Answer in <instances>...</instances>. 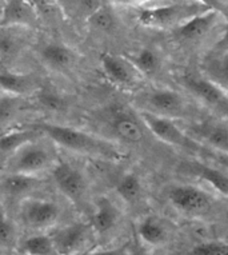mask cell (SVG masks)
Returning a JSON list of instances; mask_svg holds the SVG:
<instances>
[{
    "instance_id": "26",
    "label": "cell",
    "mask_w": 228,
    "mask_h": 255,
    "mask_svg": "<svg viewBox=\"0 0 228 255\" xmlns=\"http://www.w3.org/2000/svg\"><path fill=\"white\" fill-rule=\"evenodd\" d=\"M207 78L228 92V55L212 56L207 63Z\"/></svg>"
},
{
    "instance_id": "9",
    "label": "cell",
    "mask_w": 228,
    "mask_h": 255,
    "mask_svg": "<svg viewBox=\"0 0 228 255\" xmlns=\"http://www.w3.org/2000/svg\"><path fill=\"white\" fill-rule=\"evenodd\" d=\"M102 68L107 79L117 87H133L143 75L131 62V59L115 54L102 56Z\"/></svg>"
},
{
    "instance_id": "5",
    "label": "cell",
    "mask_w": 228,
    "mask_h": 255,
    "mask_svg": "<svg viewBox=\"0 0 228 255\" xmlns=\"http://www.w3.org/2000/svg\"><path fill=\"white\" fill-rule=\"evenodd\" d=\"M168 199L174 207L188 217H203L212 209V199L202 188L183 184L168 191Z\"/></svg>"
},
{
    "instance_id": "24",
    "label": "cell",
    "mask_w": 228,
    "mask_h": 255,
    "mask_svg": "<svg viewBox=\"0 0 228 255\" xmlns=\"http://www.w3.org/2000/svg\"><path fill=\"white\" fill-rule=\"evenodd\" d=\"M23 254L25 255H60L56 250L51 235H33L23 243Z\"/></svg>"
},
{
    "instance_id": "12",
    "label": "cell",
    "mask_w": 228,
    "mask_h": 255,
    "mask_svg": "<svg viewBox=\"0 0 228 255\" xmlns=\"http://www.w3.org/2000/svg\"><path fill=\"white\" fill-rule=\"evenodd\" d=\"M39 11L31 0H5L1 13V28L25 27L35 28L39 24Z\"/></svg>"
},
{
    "instance_id": "2",
    "label": "cell",
    "mask_w": 228,
    "mask_h": 255,
    "mask_svg": "<svg viewBox=\"0 0 228 255\" xmlns=\"http://www.w3.org/2000/svg\"><path fill=\"white\" fill-rule=\"evenodd\" d=\"M208 9L212 8L200 3L198 0L175 1V3H168V4L144 8L139 15V21L149 28L175 31Z\"/></svg>"
},
{
    "instance_id": "4",
    "label": "cell",
    "mask_w": 228,
    "mask_h": 255,
    "mask_svg": "<svg viewBox=\"0 0 228 255\" xmlns=\"http://www.w3.org/2000/svg\"><path fill=\"white\" fill-rule=\"evenodd\" d=\"M184 86L198 101L214 114L228 121V92L208 78L190 76L184 79Z\"/></svg>"
},
{
    "instance_id": "20",
    "label": "cell",
    "mask_w": 228,
    "mask_h": 255,
    "mask_svg": "<svg viewBox=\"0 0 228 255\" xmlns=\"http://www.w3.org/2000/svg\"><path fill=\"white\" fill-rule=\"evenodd\" d=\"M104 0H56L66 16L87 21L104 4Z\"/></svg>"
},
{
    "instance_id": "39",
    "label": "cell",
    "mask_w": 228,
    "mask_h": 255,
    "mask_svg": "<svg viewBox=\"0 0 228 255\" xmlns=\"http://www.w3.org/2000/svg\"><path fill=\"white\" fill-rule=\"evenodd\" d=\"M19 255H25V254H19Z\"/></svg>"
},
{
    "instance_id": "40",
    "label": "cell",
    "mask_w": 228,
    "mask_h": 255,
    "mask_svg": "<svg viewBox=\"0 0 228 255\" xmlns=\"http://www.w3.org/2000/svg\"><path fill=\"white\" fill-rule=\"evenodd\" d=\"M137 255H143V254H137Z\"/></svg>"
},
{
    "instance_id": "27",
    "label": "cell",
    "mask_w": 228,
    "mask_h": 255,
    "mask_svg": "<svg viewBox=\"0 0 228 255\" xmlns=\"http://www.w3.org/2000/svg\"><path fill=\"white\" fill-rule=\"evenodd\" d=\"M131 62L135 64V67L140 71L143 76L154 75L160 68V58L151 48H143L139 51L136 56L131 59Z\"/></svg>"
},
{
    "instance_id": "16",
    "label": "cell",
    "mask_w": 228,
    "mask_h": 255,
    "mask_svg": "<svg viewBox=\"0 0 228 255\" xmlns=\"http://www.w3.org/2000/svg\"><path fill=\"white\" fill-rule=\"evenodd\" d=\"M182 172L190 176H195L211 186L216 193L222 194L228 198V171H223L220 168L212 167L207 163L202 162H186L180 167Z\"/></svg>"
},
{
    "instance_id": "19",
    "label": "cell",
    "mask_w": 228,
    "mask_h": 255,
    "mask_svg": "<svg viewBox=\"0 0 228 255\" xmlns=\"http://www.w3.org/2000/svg\"><path fill=\"white\" fill-rule=\"evenodd\" d=\"M95 206L96 210L90 225L98 234H107L116 227L120 218V211L112 203V201L106 197L98 198Z\"/></svg>"
},
{
    "instance_id": "31",
    "label": "cell",
    "mask_w": 228,
    "mask_h": 255,
    "mask_svg": "<svg viewBox=\"0 0 228 255\" xmlns=\"http://www.w3.org/2000/svg\"><path fill=\"white\" fill-rule=\"evenodd\" d=\"M13 239H15V226L12 221L4 214L1 219V229H0V242L3 249L12 245Z\"/></svg>"
},
{
    "instance_id": "3",
    "label": "cell",
    "mask_w": 228,
    "mask_h": 255,
    "mask_svg": "<svg viewBox=\"0 0 228 255\" xmlns=\"http://www.w3.org/2000/svg\"><path fill=\"white\" fill-rule=\"evenodd\" d=\"M140 121L143 125L148 128L152 134L162 142L170 144V146L178 147V148H184V150L194 151V152H204L208 148L203 143L196 140L192 135L182 130L174 119L170 118H163L155 114L147 113V111H140Z\"/></svg>"
},
{
    "instance_id": "11",
    "label": "cell",
    "mask_w": 228,
    "mask_h": 255,
    "mask_svg": "<svg viewBox=\"0 0 228 255\" xmlns=\"http://www.w3.org/2000/svg\"><path fill=\"white\" fill-rule=\"evenodd\" d=\"M144 105L148 107L147 113L159 117L176 119L182 118L187 110V105L180 94L172 90H152L144 95Z\"/></svg>"
},
{
    "instance_id": "34",
    "label": "cell",
    "mask_w": 228,
    "mask_h": 255,
    "mask_svg": "<svg viewBox=\"0 0 228 255\" xmlns=\"http://www.w3.org/2000/svg\"><path fill=\"white\" fill-rule=\"evenodd\" d=\"M198 1H200V3H203V4L208 5V7H211L212 9H216V11H219V12H222L224 15V16H226V19H227V17H228L227 8L220 4L218 0H198Z\"/></svg>"
},
{
    "instance_id": "30",
    "label": "cell",
    "mask_w": 228,
    "mask_h": 255,
    "mask_svg": "<svg viewBox=\"0 0 228 255\" xmlns=\"http://www.w3.org/2000/svg\"><path fill=\"white\" fill-rule=\"evenodd\" d=\"M190 255H228V245L222 242H206L192 249Z\"/></svg>"
},
{
    "instance_id": "14",
    "label": "cell",
    "mask_w": 228,
    "mask_h": 255,
    "mask_svg": "<svg viewBox=\"0 0 228 255\" xmlns=\"http://www.w3.org/2000/svg\"><path fill=\"white\" fill-rule=\"evenodd\" d=\"M110 126L112 132L121 142L128 144L140 143L144 138V130L139 119L124 110H114L110 115Z\"/></svg>"
},
{
    "instance_id": "37",
    "label": "cell",
    "mask_w": 228,
    "mask_h": 255,
    "mask_svg": "<svg viewBox=\"0 0 228 255\" xmlns=\"http://www.w3.org/2000/svg\"><path fill=\"white\" fill-rule=\"evenodd\" d=\"M107 3L111 4H125V5H135L139 3H147L148 0H106Z\"/></svg>"
},
{
    "instance_id": "8",
    "label": "cell",
    "mask_w": 228,
    "mask_h": 255,
    "mask_svg": "<svg viewBox=\"0 0 228 255\" xmlns=\"http://www.w3.org/2000/svg\"><path fill=\"white\" fill-rule=\"evenodd\" d=\"M54 180L60 193L74 205H82L87 194V182L83 174L70 163H59L52 170Z\"/></svg>"
},
{
    "instance_id": "17",
    "label": "cell",
    "mask_w": 228,
    "mask_h": 255,
    "mask_svg": "<svg viewBox=\"0 0 228 255\" xmlns=\"http://www.w3.org/2000/svg\"><path fill=\"white\" fill-rule=\"evenodd\" d=\"M40 58L50 70L63 74L71 71L78 60L76 52L71 50L70 47L59 43H50L43 47L40 51Z\"/></svg>"
},
{
    "instance_id": "36",
    "label": "cell",
    "mask_w": 228,
    "mask_h": 255,
    "mask_svg": "<svg viewBox=\"0 0 228 255\" xmlns=\"http://www.w3.org/2000/svg\"><path fill=\"white\" fill-rule=\"evenodd\" d=\"M86 255H132L124 249H115V250H99L94 253H88Z\"/></svg>"
},
{
    "instance_id": "13",
    "label": "cell",
    "mask_w": 228,
    "mask_h": 255,
    "mask_svg": "<svg viewBox=\"0 0 228 255\" xmlns=\"http://www.w3.org/2000/svg\"><path fill=\"white\" fill-rule=\"evenodd\" d=\"M59 215L60 210L56 203L42 199H31L25 203L23 209L25 223L36 230L52 227L58 222Z\"/></svg>"
},
{
    "instance_id": "38",
    "label": "cell",
    "mask_w": 228,
    "mask_h": 255,
    "mask_svg": "<svg viewBox=\"0 0 228 255\" xmlns=\"http://www.w3.org/2000/svg\"><path fill=\"white\" fill-rule=\"evenodd\" d=\"M220 4L223 5V7H226V8H228V0H218Z\"/></svg>"
},
{
    "instance_id": "22",
    "label": "cell",
    "mask_w": 228,
    "mask_h": 255,
    "mask_svg": "<svg viewBox=\"0 0 228 255\" xmlns=\"http://www.w3.org/2000/svg\"><path fill=\"white\" fill-rule=\"evenodd\" d=\"M32 83V80L27 75L5 71V68H3L1 75H0V84H1L3 95H8V97L17 98L25 95L27 92L31 91Z\"/></svg>"
},
{
    "instance_id": "1",
    "label": "cell",
    "mask_w": 228,
    "mask_h": 255,
    "mask_svg": "<svg viewBox=\"0 0 228 255\" xmlns=\"http://www.w3.org/2000/svg\"><path fill=\"white\" fill-rule=\"evenodd\" d=\"M32 126L47 135L58 146L72 151L75 154L103 160H120L124 156V154L117 150L115 144L96 135L90 134L87 131L55 123H35Z\"/></svg>"
},
{
    "instance_id": "35",
    "label": "cell",
    "mask_w": 228,
    "mask_h": 255,
    "mask_svg": "<svg viewBox=\"0 0 228 255\" xmlns=\"http://www.w3.org/2000/svg\"><path fill=\"white\" fill-rule=\"evenodd\" d=\"M211 155L212 158L215 159L216 162L224 168V170H227L228 171V155L223 154V152H219V151H214L211 150Z\"/></svg>"
},
{
    "instance_id": "6",
    "label": "cell",
    "mask_w": 228,
    "mask_h": 255,
    "mask_svg": "<svg viewBox=\"0 0 228 255\" xmlns=\"http://www.w3.org/2000/svg\"><path fill=\"white\" fill-rule=\"evenodd\" d=\"M9 172L25 174L36 176V174L44 171L52 163L50 152L36 142L27 144L9 158Z\"/></svg>"
},
{
    "instance_id": "7",
    "label": "cell",
    "mask_w": 228,
    "mask_h": 255,
    "mask_svg": "<svg viewBox=\"0 0 228 255\" xmlns=\"http://www.w3.org/2000/svg\"><path fill=\"white\" fill-rule=\"evenodd\" d=\"M220 17H224V15L216 9H208L206 12L200 13L188 23L182 25L180 28L172 31L175 40L180 44H188V46L199 44L210 36Z\"/></svg>"
},
{
    "instance_id": "25",
    "label": "cell",
    "mask_w": 228,
    "mask_h": 255,
    "mask_svg": "<svg viewBox=\"0 0 228 255\" xmlns=\"http://www.w3.org/2000/svg\"><path fill=\"white\" fill-rule=\"evenodd\" d=\"M87 23L94 31L103 32V34H110L116 28L117 19L116 15L112 12V9L108 5L103 4L88 19Z\"/></svg>"
},
{
    "instance_id": "15",
    "label": "cell",
    "mask_w": 228,
    "mask_h": 255,
    "mask_svg": "<svg viewBox=\"0 0 228 255\" xmlns=\"http://www.w3.org/2000/svg\"><path fill=\"white\" fill-rule=\"evenodd\" d=\"M192 128V136L210 150L228 155V125L224 122H206Z\"/></svg>"
},
{
    "instance_id": "10",
    "label": "cell",
    "mask_w": 228,
    "mask_h": 255,
    "mask_svg": "<svg viewBox=\"0 0 228 255\" xmlns=\"http://www.w3.org/2000/svg\"><path fill=\"white\" fill-rule=\"evenodd\" d=\"M92 233H95L91 225L74 223L62 227L51 235L56 250L60 255H76L86 249Z\"/></svg>"
},
{
    "instance_id": "28",
    "label": "cell",
    "mask_w": 228,
    "mask_h": 255,
    "mask_svg": "<svg viewBox=\"0 0 228 255\" xmlns=\"http://www.w3.org/2000/svg\"><path fill=\"white\" fill-rule=\"evenodd\" d=\"M116 193L127 203H135L140 198L141 183L135 174H125L116 186Z\"/></svg>"
},
{
    "instance_id": "18",
    "label": "cell",
    "mask_w": 228,
    "mask_h": 255,
    "mask_svg": "<svg viewBox=\"0 0 228 255\" xmlns=\"http://www.w3.org/2000/svg\"><path fill=\"white\" fill-rule=\"evenodd\" d=\"M40 135H43L42 131L37 130L36 127H33L32 125L29 126L28 128H23V130L19 128V130L4 132L1 136V140H0L1 156H3V159H9L23 147L35 142Z\"/></svg>"
},
{
    "instance_id": "32",
    "label": "cell",
    "mask_w": 228,
    "mask_h": 255,
    "mask_svg": "<svg viewBox=\"0 0 228 255\" xmlns=\"http://www.w3.org/2000/svg\"><path fill=\"white\" fill-rule=\"evenodd\" d=\"M39 101L46 109L52 110V111H58L63 109V99L56 94H51V92H43L39 97Z\"/></svg>"
},
{
    "instance_id": "23",
    "label": "cell",
    "mask_w": 228,
    "mask_h": 255,
    "mask_svg": "<svg viewBox=\"0 0 228 255\" xmlns=\"http://www.w3.org/2000/svg\"><path fill=\"white\" fill-rule=\"evenodd\" d=\"M139 235L147 245L160 246L167 241V230L163 222L156 217H147L139 225Z\"/></svg>"
},
{
    "instance_id": "21",
    "label": "cell",
    "mask_w": 228,
    "mask_h": 255,
    "mask_svg": "<svg viewBox=\"0 0 228 255\" xmlns=\"http://www.w3.org/2000/svg\"><path fill=\"white\" fill-rule=\"evenodd\" d=\"M37 184H39V179L36 176L17 174V172H8L3 176V180H1V188L5 195H9V197L25 195L35 190Z\"/></svg>"
},
{
    "instance_id": "29",
    "label": "cell",
    "mask_w": 228,
    "mask_h": 255,
    "mask_svg": "<svg viewBox=\"0 0 228 255\" xmlns=\"http://www.w3.org/2000/svg\"><path fill=\"white\" fill-rule=\"evenodd\" d=\"M19 40L12 35H8L7 32L1 34V40H0V52H1V60L3 63L5 60H11L17 55L19 51Z\"/></svg>"
},
{
    "instance_id": "33",
    "label": "cell",
    "mask_w": 228,
    "mask_h": 255,
    "mask_svg": "<svg viewBox=\"0 0 228 255\" xmlns=\"http://www.w3.org/2000/svg\"><path fill=\"white\" fill-rule=\"evenodd\" d=\"M223 55H228V17L222 38L216 42L212 48V56H223Z\"/></svg>"
}]
</instances>
